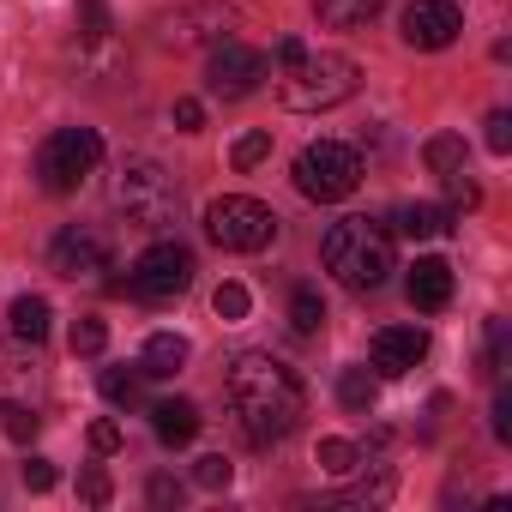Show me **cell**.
<instances>
[{
  "instance_id": "24",
  "label": "cell",
  "mask_w": 512,
  "mask_h": 512,
  "mask_svg": "<svg viewBox=\"0 0 512 512\" xmlns=\"http://www.w3.org/2000/svg\"><path fill=\"white\" fill-rule=\"evenodd\" d=\"M290 326H296L302 338H314V332L326 326V302H320V290H308V284H302V290L290 296Z\"/></svg>"
},
{
  "instance_id": "9",
  "label": "cell",
  "mask_w": 512,
  "mask_h": 512,
  "mask_svg": "<svg viewBox=\"0 0 512 512\" xmlns=\"http://www.w3.org/2000/svg\"><path fill=\"white\" fill-rule=\"evenodd\" d=\"M272 73V61L260 55V49H247L241 37H223V43H211V61H205V91L211 97H223V103H235V97H253L260 91V79Z\"/></svg>"
},
{
  "instance_id": "14",
  "label": "cell",
  "mask_w": 512,
  "mask_h": 512,
  "mask_svg": "<svg viewBox=\"0 0 512 512\" xmlns=\"http://www.w3.org/2000/svg\"><path fill=\"white\" fill-rule=\"evenodd\" d=\"M37 386H43V362H37V356H25V338H19L13 350H0V398L31 404V398H37Z\"/></svg>"
},
{
  "instance_id": "16",
  "label": "cell",
  "mask_w": 512,
  "mask_h": 512,
  "mask_svg": "<svg viewBox=\"0 0 512 512\" xmlns=\"http://www.w3.org/2000/svg\"><path fill=\"white\" fill-rule=\"evenodd\" d=\"M410 302L428 308V314H440L452 302V266L446 260H416L410 266Z\"/></svg>"
},
{
  "instance_id": "12",
  "label": "cell",
  "mask_w": 512,
  "mask_h": 512,
  "mask_svg": "<svg viewBox=\"0 0 512 512\" xmlns=\"http://www.w3.org/2000/svg\"><path fill=\"white\" fill-rule=\"evenodd\" d=\"M458 31H464V19H458L452 0H410V7H404V43L410 49H428V55L452 49Z\"/></svg>"
},
{
  "instance_id": "21",
  "label": "cell",
  "mask_w": 512,
  "mask_h": 512,
  "mask_svg": "<svg viewBox=\"0 0 512 512\" xmlns=\"http://www.w3.org/2000/svg\"><path fill=\"white\" fill-rule=\"evenodd\" d=\"M37 428H43L37 404H19V398H0V434H7V440L31 446V440H37Z\"/></svg>"
},
{
  "instance_id": "13",
  "label": "cell",
  "mask_w": 512,
  "mask_h": 512,
  "mask_svg": "<svg viewBox=\"0 0 512 512\" xmlns=\"http://www.w3.org/2000/svg\"><path fill=\"white\" fill-rule=\"evenodd\" d=\"M422 356H428V332H422V326H380V332H374V374H380V380L410 374Z\"/></svg>"
},
{
  "instance_id": "17",
  "label": "cell",
  "mask_w": 512,
  "mask_h": 512,
  "mask_svg": "<svg viewBox=\"0 0 512 512\" xmlns=\"http://www.w3.org/2000/svg\"><path fill=\"white\" fill-rule=\"evenodd\" d=\"M187 356H193V350H187L181 332H157V338L145 344V356H139V374H145V380H175V374L187 368Z\"/></svg>"
},
{
  "instance_id": "20",
  "label": "cell",
  "mask_w": 512,
  "mask_h": 512,
  "mask_svg": "<svg viewBox=\"0 0 512 512\" xmlns=\"http://www.w3.org/2000/svg\"><path fill=\"white\" fill-rule=\"evenodd\" d=\"M7 320H13V338H25V344H43V338H49V320H55V308H49L43 296H19Z\"/></svg>"
},
{
  "instance_id": "19",
  "label": "cell",
  "mask_w": 512,
  "mask_h": 512,
  "mask_svg": "<svg viewBox=\"0 0 512 512\" xmlns=\"http://www.w3.org/2000/svg\"><path fill=\"white\" fill-rule=\"evenodd\" d=\"M398 229H404L410 241H434V235L452 229V205H404V211H398Z\"/></svg>"
},
{
  "instance_id": "37",
  "label": "cell",
  "mask_w": 512,
  "mask_h": 512,
  "mask_svg": "<svg viewBox=\"0 0 512 512\" xmlns=\"http://www.w3.org/2000/svg\"><path fill=\"white\" fill-rule=\"evenodd\" d=\"M175 127H181V133H199V127H205V109H199L193 97H181V103H175Z\"/></svg>"
},
{
  "instance_id": "32",
  "label": "cell",
  "mask_w": 512,
  "mask_h": 512,
  "mask_svg": "<svg viewBox=\"0 0 512 512\" xmlns=\"http://www.w3.org/2000/svg\"><path fill=\"white\" fill-rule=\"evenodd\" d=\"M440 181H446V199H452V211H458V205L470 211V205L482 199V193H476V181H470V169H452V175H440Z\"/></svg>"
},
{
  "instance_id": "5",
  "label": "cell",
  "mask_w": 512,
  "mask_h": 512,
  "mask_svg": "<svg viewBox=\"0 0 512 512\" xmlns=\"http://www.w3.org/2000/svg\"><path fill=\"white\" fill-rule=\"evenodd\" d=\"M205 235L223 253H260V247H272L278 217H272V205L247 199V193H223V199L205 205Z\"/></svg>"
},
{
  "instance_id": "25",
  "label": "cell",
  "mask_w": 512,
  "mask_h": 512,
  "mask_svg": "<svg viewBox=\"0 0 512 512\" xmlns=\"http://www.w3.org/2000/svg\"><path fill=\"white\" fill-rule=\"evenodd\" d=\"M362 458H368V452H362L356 440H320V470H326V476H356Z\"/></svg>"
},
{
  "instance_id": "28",
  "label": "cell",
  "mask_w": 512,
  "mask_h": 512,
  "mask_svg": "<svg viewBox=\"0 0 512 512\" xmlns=\"http://www.w3.org/2000/svg\"><path fill=\"white\" fill-rule=\"evenodd\" d=\"M272 157V133H241L235 139V169H260Z\"/></svg>"
},
{
  "instance_id": "6",
  "label": "cell",
  "mask_w": 512,
  "mask_h": 512,
  "mask_svg": "<svg viewBox=\"0 0 512 512\" xmlns=\"http://www.w3.org/2000/svg\"><path fill=\"white\" fill-rule=\"evenodd\" d=\"M296 187L314 205H338V199H350L362 187V157L350 145H338V139H320V145H308L296 157Z\"/></svg>"
},
{
  "instance_id": "34",
  "label": "cell",
  "mask_w": 512,
  "mask_h": 512,
  "mask_svg": "<svg viewBox=\"0 0 512 512\" xmlns=\"http://www.w3.org/2000/svg\"><path fill=\"white\" fill-rule=\"evenodd\" d=\"M79 500H91V506H109V500H115V482H109L103 470H85V476H79Z\"/></svg>"
},
{
  "instance_id": "38",
  "label": "cell",
  "mask_w": 512,
  "mask_h": 512,
  "mask_svg": "<svg viewBox=\"0 0 512 512\" xmlns=\"http://www.w3.org/2000/svg\"><path fill=\"white\" fill-rule=\"evenodd\" d=\"M145 494H151V506H175V500H181V482H175V476H151Z\"/></svg>"
},
{
  "instance_id": "10",
  "label": "cell",
  "mask_w": 512,
  "mask_h": 512,
  "mask_svg": "<svg viewBox=\"0 0 512 512\" xmlns=\"http://www.w3.org/2000/svg\"><path fill=\"white\" fill-rule=\"evenodd\" d=\"M235 31V7L223 0H193V7H175L157 19V43L163 49H211Z\"/></svg>"
},
{
  "instance_id": "33",
  "label": "cell",
  "mask_w": 512,
  "mask_h": 512,
  "mask_svg": "<svg viewBox=\"0 0 512 512\" xmlns=\"http://www.w3.org/2000/svg\"><path fill=\"white\" fill-rule=\"evenodd\" d=\"M19 476H25V488H31V494H49V488H55V482H61V476H55V464H49V458H25V470H19Z\"/></svg>"
},
{
  "instance_id": "35",
  "label": "cell",
  "mask_w": 512,
  "mask_h": 512,
  "mask_svg": "<svg viewBox=\"0 0 512 512\" xmlns=\"http://www.w3.org/2000/svg\"><path fill=\"white\" fill-rule=\"evenodd\" d=\"M488 151H494V157H506V151H512V115H506V109H494V115H488Z\"/></svg>"
},
{
  "instance_id": "22",
  "label": "cell",
  "mask_w": 512,
  "mask_h": 512,
  "mask_svg": "<svg viewBox=\"0 0 512 512\" xmlns=\"http://www.w3.org/2000/svg\"><path fill=\"white\" fill-rule=\"evenodd\" d=\"M374 398H380V380L368 368H344L338 374V404L344 410H374Z\"/></svg>"
},
{
  "instance_id": "3",
  "label": "cell",
  "mask_w": 512,
  "mask_h": 512,
  "mask_svg": "<svg viewBox=\"0 0 512 512\" xmlns=\"http://www.w3.org/2000/svg\"><path fill=\"white\" fill-rule=\"evenodd\" d=\"M326 272L344 290H380L392 278V235L374 217H344L326 229Z\"/></svg>"
},
{
  "instance_id": "31",
  "label": "cell",
  "mask_w": 512,
  "mask_h": 512,
  "mask_svg": "<svg viewBox=\"0 0 512 512\" xmlns=\"http://www.w3.org/2000/svg\"><path fill=\"white\" fill-rule=\"evenodd\" d=\"M79 37L85 43H97V37H109V7H103V0H79Z\"/></svg>"
},
{
  "instance_id": "29",
  "label": "cell",
  "mask_w": 512,
  "mask_h": 512,
  "mask_svg": "<svg viewBox=\"0 0 512 512\" xmlns=\"http://www.w3.org/2000/svg\"><path fill=\"white\" fill-rule=\"evenodd\" d=\"M103 344H109V326L103 320H79L73 326V356H103Z\"/></svg>"
},
{
  "instance_id": "11",
  "label": "cell",
  "mask_w": 512,
  "mask_h": 512,
  "mask_svg": "<svg viewBox=\"0 0 512 512\" xmlns=\"http://www.w3.org/2000/svg\"><path fill=\"white\" fill-rule=\"evenodd\" d=\"M49 272H55V278H73V284L109 272V235H103V229H85V223L61 229V235L49 241Z\"/></svg>"
},
{
  "instance_id": "8",
  "label": "cell",
  "mask_w": 512,
  "mask_h": 512,
  "mask_svg": "<svg viewBox=\"0 0 512 512\" xmlns=\"http://www.w3.org/2000/svg\"><path fill=\"white\" fill-rule=\"evenodd\" d=\"M187 284H193V253H187L181 241L145 247L139 260H133V272H127V290H133L139 302H175Z\"/></svg>"
},
{
  "instance_id": "2",
  "label": "cell",
  "mask_w": 512,
  "mask_h": 512,
  "mask_svg": "<svg viewBox=\"0 0 512 512\" xmlns=\"http://www.w3.org/2000/svg\"><path fill=\"white\" fill-rule=\"evenodd\" d=\"M356 85H362V67H356L350 55H338V49H308L302 61L278 67V97H284V109H296V115L338 109V103L356 97Z\"/></svg>"
},
{
  "instance_id": "27",
  "label": "cell",
  "mask_w": 512,
  "mask_h": 512,
  "mask_svg": "<svg viewBox=\"0 0 512 512\" xmlns=\"http://www.w3.org/2000/svg\"><path fill=\"white\" fill-rule=\"evenodd\" d=\"M211 308H217V320H247V308H253V296L241 290V284H217V296H211Z\"/></svg>"
},
{
  "instance_id": "15",
  "label": "cell",
  "mask_w": 512,
  "mask_h": 512,
  "mask_svg": "<svg viewBox=\"0 0 512 512\" xmlns=\"http://www.w3.org/2000/svg\"><path fill=\"white\" fill-rule=\"evenodd\" d=\"M151 428H157L163 446H187L199 434V404L193 398H157L151 404Z\"/></svg>"
},
{
  "instance_id": "40",
  "label": "cell",
  "mask_w": 512,
  "mask_h": 512,
  "mask_svg": "<svg viewBox=\"0 0 512 512\" xmlns=\"http://www.w3.org/2000/svg\"><path fill=\"white\" fill-rule=\"evenodd\" d=\"M494 440H512V398H494Z\"/></svg>"
},
{
  "instance_id": "4",
  "label": "cell",
  "mask_w": 512,
  "mask_h": 512,
  "mask_svg": "<svg viewBox=\"0 0 512 512\" xmlns=\"http://www.w3.org/2000/svg\"><path fill=\"white\" fill-rule=\"evenodd\" d=\"M109 193H115V211H127V223H139V229H169L181 217V187L151 157H127L115 169V187Z\"/></svg>"
},
{
  "instance_id": "18",
  "label": "cell",
  "mask_w": 512,
  "mask_h": 512,
  "mask_svg": "<svg viewBox=\"0 0 512 512\" xmlns=\"http://www.w3.org/2000/svg\"><path fill=\"white\" fill-rule=\"evenodd\" d=\"M380 7H386V0H314L320 25H332V31H362V25L380 19Z\"/></svg>"
},
{
  "instance_id": "26",
  "label": "cell",
  "mask_w": 512,
  "mask_h": 512,
  "mask_svg": "<svg viewBox=\"0 0 512 512\" xmlns=\"http://www.w3.org/2000/svg\"><path fill=\"white\" fill-rule=\"evenodd\" d=\"M139 380H145L139 368H103V398L121 404V410H133L139 404Z\"/></svg>"
},
{
  "instance_id": "1",
  "label": "cell",
  "mask_w": 512,
  "mask_h": 512,
  "mask_svg": "<svg viewBox=\"0 0 512 512\" xmlns=\"http://www.w3.org/2000/svg\"><path fill=\"white\" fill-rule=\"evenodd\" d=\"M223 392H229V410H235V422H241V434H247L253 446L290 440V434L302 428V416H308V392H302L296 368H284V362L266 356V350L235 356L229 374H223Z\"/></svg>"
},
{
  "instance_id": "30",
  "label": "cell",
  "mask_w": 512,
  "mask_h": 512,
  "mask_svg": "<svg viewBox=\"0 0 512 512\" xmlns=\"http://www.w3.org/2000/svg\"><path fill=\"white\" fill-rule=\"evenodd\" d=\"M229 476H235V464H229L223 452H211V458L193 464V482H199V488H229Z\"/></svg>"
},
{
  "instance_id": "36",
  "label": "cell",
  "mask_w": 512,
  "mask_h": 512,
  "mask_svg": "<svg viewBox=\"0 0 512 512\" xmlns=\"http://www.w3.org/2000/svg\"><path fill=\"white\" fill-rule=\"evenodd\" d=\"M91 452H103V458L121 452V428L115 422H91Z\"/></svg>"
},
{
  "instance_id": "7",
  "label": "cell",
  "mask_w": 512,
  "mask_h": 512,
  "mask_svg": "<svg viewBox=\"0 0 512 512\" xmlns=\"http://www.w3.org/2000/svg\"><path fill=\"white\" fill-rule=\"evenodd\" d=\"M97 163H103V139L91 127H61L37 151V181H43V193H73Z\"/></svg>"
},
{
  "instance_id": "39",
  "label": "cell",
  "mask_w": 512,
  "mask_h": 512,
  "mask_svg": "<svg viewBox=\"0 0 512 512\" xmlns=\"http://www.w3.org/2000/svg\"><path fill=\"white\" fill-rule=\"evenodd\" d=\"M302 55H308V43H302V37H278V49H272L266 61H278V67H290V61H302Z\"/></svg>"
},
{
  "instance_id": "23",
  "label": "cell",
  "mask_w": 512,
  "mask_h": 512,
  "mask_svg": "<svg viewBox=\"0 0 512 512\" xmlns=\"http://www.w3.org/2000/svg\"><path fill=\"white\" fill-rule=\"evenodd\" d=\"M422 157H428V169H434V175H452V169H464V157H470V151H464V139H458V133H434V139L422 145Z\"/></svg>"
}]
</instances>
